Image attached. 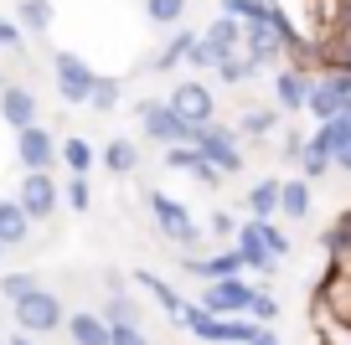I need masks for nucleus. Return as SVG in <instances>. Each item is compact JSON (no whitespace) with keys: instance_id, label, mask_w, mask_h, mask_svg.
Masks as SVG:
<instances>
[{"instance_id":"nucleus-1","label":"nucleus","mask_w":351,"mask_h":345,"mask_svg":"<svg viewBox=\"0 0 351 345\" xmlns=\"http://www.w3.org/2000/svg\"><path fill=\"white\" fill-rule=\"evenodd\" d=\"M134 114H140V129L150 134L155 144H165V150H171V144H197V124H186L171 103L140 98V103H134Z\"/></svg>"},{"instance_id":"nucleus-2","label":"nucleus","mask_w":351,"mask_h":345,"mask_svg":"<svg viewBox=\"0 0 351 345\" xmlns=\"http://www.w3.org/2000/svg\"><path fill=\"white\" fill-rule=\"evenodd\" d=\"M16 309V324H21V335H52V330H67V309H62V299H57L52 289H36V294H26L21 304H11Z\"/></svg>"},{"instance_id":"nucleus-3","label":"nucleus","mask_w":351,"mask_h":345,"mask_svg":"<svg viewBox=\"0 0 351 345\" xmlns=\"http://www.w3.org/2000/svg\"><path fill=\"white\" fill-rule=\"evenodd\" d=\"M197 155L207 165H217L222 181L248 165V160H243V144H238V129H228V124H202V129H197Z\"/></svg>"},{"instance_id":"nucleus-4","label":"nucleus","mask_w":351,"mask_h":345,"mask_svg":"<svg viewBox=\"0 0 351 345\" xmlns=\"http://www.w3.org/2000/svg\"><path fill=\"white\" fill-rule=\"evenodd\" d=\"M145 206H150V216H155V227H160L171 242H181V248H191V242H202V227L191 222V212L176 196H165V191H145Z\"/></svg>"},{"instance_id":"nucleus-5","label":"nucleus","mask_w":351,"mask_h":345,"mask_svg":"<svg viewBox=\"0 0 351 345\" xmlns=\"http://www.w3.org/2000/svg\"><path fill=\"white\" fill-rule=\"evenodd\" d=\"M52 77H57V98L73 103V108L88 103V98H93V83H99V73H93L77 52H57L52 57Z\"/></svg>"},{"instance_id":"nucleus-6","label":"nucleus","mask_w":351,"mask_h":345,"mask_svg":"<svg viewBox=\"0 0 351 345\" xmlns=\"http://www.w3.org/2000/svg\"><path fill=\"white\" fill-rule=\"evenodd\" d=\"M253 299H258V289L253 283H243V279H212L207 289H202V309H212L217 320H238V314H248L253 309Z\"/></svg>"},{"instance_id":"nucleus-7","label":"nucleus","mask_w":351,"mask_h":345,"mask_svg":"<svg viewBox=\"0 0 351 345\" xmlns=\"http://www.w3.org/2000/svg\"><path fill=\"white\" fill-rule=\"evenodd\" d=\"M346 103H351V77H346V73H320L315 83H310V103H305V114H315L320 124H330Z\"/></svg>"},{"instance_id":"nucleus-8","label":"nucleus","mask_w":351,"mask_h":345,"mask_svg":"<svg viewBox=\"0 0 351 345\" xmlns=\"http://www.w3.org/2000/svg\"><path fill=\"white\" fill-rule=\"evenodd\" d=\"M16 201H21V212L32 216V222H47V216L62 206V186L52 181V170H32L21 181V191H16Z\"/></svg>"},{"instance_id":"nucleus-9","label":"nucleus","mask_w":351,"mask_h":345,"mask_svg":"<svg viewBox=\"0 0 351 345\" xmlns=\"http://www.w3.org/2000/svg\"><path fill=\"white\" fill-rule=\"evenodd\" d=\"M165 103L181 114L186 124H217V98H212V88L207 83H197V77H186V83H176V93L165 98Z\"/></svg>"},{"instance_id":"nucleus-10","label":"nucleus","mask_w":351,"mask_h":345,"mask_svg":"<svg viewBox=\"0 0 351 345\" xmlns=\"http://www.w3.org/2000/svg\"><path fill=\"white\" fill-rule=\"evenodd\" d=\"M57 150H62V144H57L52 129H42V124H32V129L16 134V160L26 165V175H32V170H52V165H57Z\"/></svg>"},{"instance_id":"nucleus-11","label":"nucleus","mask_w":351,"mask_h":345,"mask_svg":"<svg viewBox=\"0 0 351 345\" xmlns=\"http://www.w3.org/2000/svg\"><path fill=\"white\" fill-rule=\"evenodd\" d=\"M310 83H315V73H310V67L285 62V67L274 73V103L285 108V114H300V108L310 103Z\"/></svg>"},{"instance_id":"nucleus-12","label":"nucleus","mask_w":351,"mask_h":345,"mask_svg":"<svg viewBox=\"0 0 351 345\" xmlns=\"http://www.w3.org/2000/svg\"><path fill=\"white\" fill-rule=\"evenodd\" d=\"M269 5H274V0H269ZM243 52H248L258 67H269V62H279V57H285V47H279L274 26H269V11L253 16V21L243 26Z\"/></svg>"},{"instance_id":"nucleus-13","label":"nucleus","mask_w":351,"mask_h":345,"mask_svg":"<svg viewBox=\"0 0 351 345\" xmlns=\"http://www.w3.org/2000/svg\"><path fill=\"white\" fill-rule=\"evenodd\" d=\"M0 119L11 124L16 134L32 129V124H36V93L21 88V83H5V93H0Z\"/></svg>"},{"instance_id":"nucleus-14","label":"nucleus","mask_w":351,"mask_h":345,"mask_svg":"<svg viewBox=\"0 0 351 345\" xmlns=\"http://www.w3.org/2000/svg\"><path fill=\"white\" fill-rule=\"evenodd\" d=\"M186 273H197V279H243V258H238V248H222V253H212V258H197V253H186Z\"/></svg>"},{"instance_id":"nucleus-15","label":"nucleus","mask_w":351,"mask_h":345,"mask_svg":"<svg viewBox=\"0 0 351 345\" xmlns=\"http://www.w3.org/2000/svg\"><path fill=\"white\" fill-rule=\"evenodd\" d=\"M32 216L21 212V201H0V248H26L32 242Z\"/></svg>"},{"instance_id":"nucleus-16","label":"nucleus","mask_w":351,"mask_h":345,"mask_svg":"<svg viewBox=\"0 0 351 345\" xmlns=\"http://www.w3.org/2000/svg\"><path fill=\"white\" fill-rule=\"evenodd\" d=\"M67 335H73V345H114V330L104 324V314H93V309H77L73 320H67Z\"/></svg>"},{"instance_id":"nucleus-17","label":"nucleus","mask_w":351,"mask_h":345,"mask_svg":"<svg viewBox=\"0 0 351 345\" xmlns=\"http://www.w3.org/2000/svg\"><path fill=\"white\" fill-rule=\"evenodd\" d=\"M243 232H248V238L258 242V248L269 253L274 263H285V258H289V248H295V242L279 232V222H253V216H248V222H243Z\"/></svg>"},{"instance_id":"nucleus-18","label":"nucleus","mask_w":351,"mask_h":345,"mask_svg":"<svg viewBox=\"0 0 351 345\" xmlns=\"http://www.w3.org/2000/svg\"><path fill=\"white\" fill-rule=\"evenodd\" d=\"M279 216H289V222H305L310 216V181L305 175L279 181Z\"/></svg>"},{"instance_id":"nucleus-19","label":"nucleus","mask_w":351,"mask_h":345,"mask_svg":"<svg viewBox=\"0 0 351 345\" xmlns=\"http://www.w3.org/2000/svg\"><path fill=\"white\" fill-rule=\"evenodd\" d=\"M134 283H145V289H150V299L160 304V309L171 314V320H181V309H186V299H181V294H176V289H171V283H165V279H155L150 268H140V273H134Z\"/></svg>"},{"instance_id":"nucleus-20","label":"nucleus","mask_w":351,"mask_h":345,"mask_svg":"<svg viewBox=\"0 0 351 345\" xmlns=\"http://www.w3.org/2000/svg\"><path fill=\"white\" fill-rule=\"evenodd\" d=\"M243 206H248L253 222H274V216H279V181H258Z\"/></svg>"},{"instance_id":"nucleus-21","label":"nucleus","mask_w":351,"mask_h":345,"mask_svg":"<svg viewBox=\"0 0 351 345\" xmlns=\"http://www.w3.org/2000/svg\"><path fill=\"white\" fill-rule=\"evenodd\" d=\"M176 324H181V330H191L197 340H207V345H217V330H222V320H217L212 309H202V304H186Z\"/></svg>"},{"instance_id":"nucleus-22","label":"nucleus","mask_w":351,"mask_h":345,"mask_svg":"<svg viewBox=\"0 0 351 345\" xmlns=\"http://www.w3.org/2000/svg\"><path fill=\"white\" fill-rule=\"evenodd\" d=\"M279 129V108H243L238 114V134L243 140H269Z\"/></svg>"},{"instance_id":"nucleus-23","label":"nucleus","mask_w":351,"mask_h":345,"mask_svg":"<svg viewBox=\"0 0 351 345\" xmlns=\"http://www.w3.org/2000/svg\"><path fill=\"white\" fill-rule=\"evenodd\" d=\"M134 165H140V144L134 140H109L104 144V170L109 175H134Z\"/></svg>"},{"instance_id":"nucleus-24","label":"nucleus","mask_w":351,"mask_h":345,"mask_svg":"<svg viewBox=\"0 0 351 345\" xmlns=\"http://www.w3.org/2000/svg\"><path fill=\"white\" fill-rule=\"evenodd\" d=\"M202 36H207V42L217 47L222 57L243 52V21H232V16H217V21H212V26H207V31H202Z\"/></svg>"},{"instance_id":"nucleus-25","label":"nucleus","mask_w":351,"mask_h":345,"mask_svg":"<svg viewBox=\"0 0 351 345\" xmlns=\"http://www.w3.org/2000/svg\"><path fill=\"white\" fill-rule=\"evenodd\" d=\"M16 26H21V31H52V0H21V5H16Z\"/></svg>"},{"instance_id":"nucleus-26","label":"nucleus","mask_w":351,"mask_h":345,"mask_svg":"<svg viewBox=\"0 0 351 345\" xmlns=\"http://www.w3.org/2000/svg\"><path fill=\"white\" fill-rule=\"evenodd\" d=\"M263 335V324L253 320V314H238V320H222V330H217V345H253Z\"/></svg>"},{"instance_id":"nucleus-27","label":"nucleus","mask_w":351,"mask_h":345,"mask_svg":"<svg viewBox=\"0 0 351 345\" xmlns=\"http://www.w3.org/2000/svg\"><path fill=\"white\" fill-rule=\"evenodd\" d=\"M57 160L67 165V175H88V170H93V144H88V140H77V134H73V140H62Z\"/></svg>"},{"instance_id":"nucleus-28","label":"nucleus","mask_w":351,"mask_h":345,"mask_svg":"<svg viewBox=\"0 0 351 345\" xmlns=\"http://www.w3.org/2000/svg\"><path fill=\"white\" fill-rule=\"evenodd\" d=\"M191 47H197V31H176L171 42L160 47V57H155V67H160V73H171V67H181L191 57Z\"/></svg>"},{"instance_id":"nucleus-29","label":"nucleus","mask_w":351,"mask_h":345,"mask_svg":"<svg viewBox=\"0 0 351 345\" xmlns=\"http://www.w3.org/2000/svg\"><path fill=\"white\" fill-rule=\"evenodd\" d=\"M99 314H104V324H109V330H114V324H140V304H134L130 294H109Z\"/></svg>"},{"instance_id":"nucleus-30","label":"nucleus","mask_w":351,"mask_h":345,"mask_svg":"<svg viewBox=\"0 0 351 345\" xmlns=\"http://www.w3.org/2000/svg\"><path fill=\"white\" fill-rule=\"evenodd\" d=\"M217 77H222L228 88H238V83H248V77H258V62H253L248 52H232V57H222Z\"/></svg>"},{"instance_id":"nucleus-31","label":"nucleus","mask_w":351,"mask_h":345,"mask_svg":"<svg viewBox=\"0 0 351 345\" xmlns=\"http://www.w3.org/2000/svg\"><path fill=\"white\" fill-rule=\"evenodd\" d=\"M119 98H124L119 77H99V83H93V98H88V108H99V114H114V108H119Z\"/></svg>"},{"instance_id":"nucleus-32","label":"nucleus","mask_w":351,"mask_h":345,"mask_svg":"<svg viewBox=\"0 0 351 345\" xmlns=\"http://www.w3.org/2000/svg\"><path fill=\"white\" fill-rule=\"evenodd\" d=\"M145 16H150L155 26H176L186 16V0H145Z\"/></svg>"},{"instance_id":"nucleus-33","label":"nucleus","mask_w":351,"mask_h":345,"mask_svg":"<svg viewBox=\"0 0 351 345\" xmlns=\"http://www.w3.org/2000/svg\"><path fill=\"white\" fill-rule=\"evenodd\" d=\"M62 201L73 206V212H88V206H93V186H88V175H67Z\"/></svg>"},{"instance_id":"nucleus-34","label":"nucleus","mask_w":351,"mask_h":345,"mask_svg":"<svg viewBox=\"0 0 351 345\" xmlns=\"http://www.w3.org/2000/svg\"><path fill=\"white\" fill-rule=\"evenodd\" d=\"M36 289H42V283H36L32 273H5V279H0V294H5L11 304H21L26 294H36Z\"/></svg>"},{"instance_id":"nucleus-35","label":"nucleus","mask_w":351,"mask_h":345,"mask_svg":"<svg viewBox=\"0 0 351 345\" xmlns=\"http://www.w3.org/2000/svg\"><path fill=\"white\" fill-rule=\"evenodd\" d=\"M320 248H326V258H341V263L351 258V238L341 232V222H330L326 232H320Z\"/></svg>"},{"instance_id":"nucleus-36","label":"nucleus","mask_w":351,"mask_h":345,"mask_svg":"<svg viewBox=\"0 0 351 345\" xmlns=\"http://www.w3.org/2000/svg\"><path fill=\"white\" fill-rule=\"evenodd\" d=\"M186 67H222V52H217V47L207 42V36H197V47H191Z\"/></svg>"},{"instance_id":"nucleus-37","label":"nucleus","mask_w":351,"mask_h":345,"mask_svg":"<svg viewBox=\"0 0 351 345\" xmlns=\"http://www.w3.org/2000/svg\"><path fill=\"white\" fill-rule=\"evenodd\" d=\"M202 155H197V144H171V150H165V165H171V170H186L191 175V165H197Z\"/></svg>"},{"instance_id":"nucleus-38","label":"nucleus","mask_w":351,"mask_h":345,"mask_svg":"<svg viewBox=\"0 0 351 345\" xmlns=\"http://www.w3.org/2000/svg\"><path fill=\"white\" fill-rule=\"evenodd\" d=\"M248 314H253L258 324H274V320H279V299H274V294H263V289H258V299H253V309H248Z\"/></svg>"},{"instance_id":"nucleus-39","label":"nucleus","mask_w":351,"mask_h":345,"mask_svg":"<svg viewBox=\"0 0 351 345\" xmlns=\"http://www.w3.org/2000/svg\"><path fill=\"white\" fill-rule=\"evenodd\" d=\"M114 345H150L140 324H114Z\"/></svg>"},{"instance_id":"nucleus-40","label":"nucleus","mask_w":351,"mask_h":345,"mask_svg":"<svg viewBox=\"0 0 351 345\" xmlns=\"http://www.w3.org/2000/svg\"><path fill=\"white\" fill-rule=\"evenodd\" d=\"M191 181H197V186H222V170L207 165V160H197V165H191Z\"/></svg>"},{"instance_id":"nucleus-41","label":"nucleus","mask_w":351,"mask_h":345,"mask_svg":"<svg viewBox=\"0 0 351 345\" xmlns=\"http://www.w3.org/2000/svg\"><path fill=\"white\" fill-rule=\"evenodd\" d=\"M0 47H5V52H21V26L5 21V16H0Z\"/></svg>"},{"instance_id":"nucleus-42","label":"nucleus","mask_w":351,"mask_h":345,"mask_svg":"<svg viewBox=\"0 0 351 345\" xmlns=\"http://www.w3.org/2000/svg\"><path fill=\"white\" fill-rule=\"evenodd\" d=\"M207 227L217 232V238H238V227H232V216H228V212H217V216H212Z\"/></svg>"},{"instance_id":"nucleus-43","label":"nucleus","mask_w":351,"mask_h":345,"mask_svg":"<svg viewBox=\"0 0 351 345\" xmlns=\"http://www.w3.org/2000/svg\"><path fill=\"white\" fill-rule=\"evenodd\" d=\"M305 134H285V155H295V160H300V155H305Z\"/></svg>"},{"instance_id":"nucleus-44","label":"nucleus","mask_w":351,"mask_h":345,"mask_svg":"<svg viewBox=\"0 0 351 345\" xmlns=\"http://www.w3.org/2000/svg\"><path fill=\"white\" fill-rule=\"evenodd\" d=\"M336 170L351 175V144H341V150H336Z\"/></svg>"},{"instance_id":"nucleus-45","label":"nucleus","mask_w":351,"mask_h":345,"mask_svg":"<svg viewBox=\"0 0 351 345\" xmlns=\"http://www.w3.org/2000/svg\"><path fill=\"white\" fill-rule=\"evenodd\" d=\"M253 345H285V340H279L274 330H263V335H258V340H253Z\"/></svg>"},{"instance_id":"nucleus-46","label":"nucleus","mask_w":351,"mask_h":345,"mask_svg":"<svg viewBox=\"0 0 351 345\" xmlns=\"http://www.w3.org/2000/svg\"><path fill=\"white\" fill-rule=\"evenodd\" d=\"M336 222H341V232H346V238H351V206H346V212L336 216Z\"/></svg>"},{"instance_id":"nucleus-47","label":"nucleus","mask_w":351,"mask_h":345,"mask_svg":"<svg viewBox=\"0 0 351 345\" xmlns=\"http://www.w3.org/2000/svg\"><path fill=\"white\" fill-rule=\"evenodd\" d=\"M5 345H36V340H32V335H11Z\"/></svg>"},{"instance_id":"nucleus-48","label":"nucleus","mask_w":351,"mask_h":345,"mask_svg":"<svg viewBox=\"0 0 351 345\" xmlns=\"http://www.w3.org/2000/svg\"><path fill=\"white\" fill-rule=\"evenodd\" d=\"M0 93H5V67H0Z\"/></svg>"},{"instance_id":"nucleus-49","label":"nucleus","mask_w":351,"mask_h":345,"mask_svg":"<svg viewBox=\"0 0 351 345\" xmlns=\"http://www.w3.org/2000/svg\"><path fill=\"white\" fill-rule=\"evenodd\" d=\"M346 345H351V330H346Z\"/></svg>"},{"instance_id":"nucleus-50","label":"nucleus","mask_w":351,"mask_h":345,"mask_svg":"<svg viewBox=\"0 0 351 345\" xmlns=\"http://www.w3.org/2000/svg\"><path fill=\"white\" fill-rule=\"evenodd\" d=\"M0 258H5V248H0Z\"/></svg>"},{"instance_id":"nucleus-51","label":"nucleus","mask_w":351,"mask_h":345,"mask_svg":"<svg viewBox=\"0 0 351 345\" xmlns=\"http://www.w3.org/2000/svg\"><path fill=\"white\" fill-rule=\"evenodd\" d=\"M0 345H5V340H0Z\"/></svg>"},{"instance_id":"nucleus-52","label":"nucleus","mask_w":351,"mask_h":345,"mask_svg":"<svg viewBox=\"0 0 351 345\" xmlns=\"http://www.w3.org/2000/svg\"><path fill=\"white\" fill-rule=\"evenodd\" d=\"M346 5H351V0H346Z\"/></svg>"}]
</instances>
